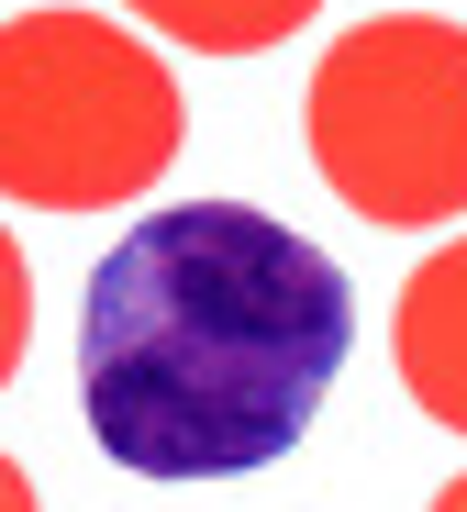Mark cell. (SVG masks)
Segmentation results:
<instances>
[{
	"label": "cell",
	"mask_w": 467,
	"mask_h": 512,
	"mask_svg": "<svg viewBox=\"0 0 467 512\" xmlns=\"http://www.w3.org/2000/svg\"><path fill=\"white\" fill-rule=\"evenodd\" d=\"M134 23H156L167 45H190V56H267V45H290L323 0H123Z\"/></svg>",
	"instance_id": "5"
},
{
	"label": "cell",
	"mask_w": 467,
	"mask_h": 512,
	"mask_svg": "<svg viewBox=\"0 0 467 512\" xmlns=\"http://www.w3.org/2000/svg\"><path fill=\"white\" fill-rule=\"evenodd\" d=\"M301 145L323 190L390 234H434L467 212V23L379 12L323 45L301 90Z\"/></svg>",
	"instance_id": "3"
},
{
	"label": "cell",
	"mask_w": 467,
	"mask_h": 512,
	"mask_svg": "<svg viewBox=\"0 0 467 512\" xmlns=\"http://www.w3.org/2000/svg\"><path fill=\"white\" fill-rule=\"evenodd\" d=\"M190 101L145 34L112 12H12L0 23V201L112 212L178 167Z\"/></svg>",
	"instance_id": "2"
},
{
	"label": "cell",
	"mask_w": 467,
	"mask_h": 512,
	"mask_svg": "<svg viewBox=\"0 0 467 512\" xmlns=\"http://www.w3.org/2000/svg\"><path fill=\"white\" fill-rule=\"evenodd\" d=\"M0 512H45V501H34V479H23V457H0Z\"/></svg>",
	"instance_id": "7"
},
{
	"label": "cell",
	"mask_w": 467,
	"mask_h": 512,
	"mask_svg": "<svg viewBox=\"0 0 467 512\" xmlns=\"http://www.w3.org/2000/svg\"><path fill=\"white\" fill-rule=\"evenodd\" d=\"M434 512H467V479H445V490H434Z\"/></svg>",
	"instance_id": "8"
},
{
	"label": "cell",
	"mask_w": 467,
	"mask_h": 512,
	"mask_svg": "<svg viewBox=\"0 0 467 512\" xmlns=\"http://www.w3.org/2000/svg\"><path fill=\"white\" fill-rule=\"evenodd\" d=\"M23 346H34V268H23L12 223H0V390L23 379Z\"/></svg>",
	"instance_id": "6"
},
{
	"label": "cell",
	"mask_w": 467,
	"mask_h": 512,
	"mask_svg": "<svg viewBox=\"0 0 467 512\" xmlns=\"http://www.w3.org/2000/svg\"><path fill=\"white\" fill-rule=\"evenodd\" d=\"M356 346L345 268L256 201L145 212L78 301V412L134 479L278 468Z\"/></svg>",
	"instance_id": "1"
},
{
	"label": "cell",
	"mask_w": 467,
	"mask_h": 512,
	"mask_svg": "<svg viewBox=\"0 0 467 512\" xmlns=\"http://www.w3.org/2000/svg\"><path fill=\"white\" fill-rule=\"evenodd\" d=\"M390 357H401V390L423 401V423L467 435V234H456V245H434L423 268L401 279Z\"/></svg>",
	"instance_id": "4"
}]
</instances>
